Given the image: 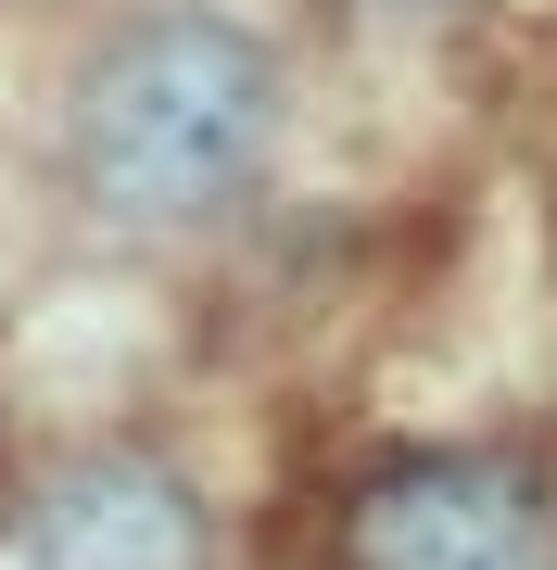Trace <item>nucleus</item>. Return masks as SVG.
Listing matches in <instances>:
<instances>
[{"label":"nucleus","instance_id":"3","mask_svg":"<svg viewBox=\"0 0 557 570\" xmlns=\"http://www.w3.org/2000/svg\"><path fill=\"white\" fill-rule=\"evenodd\" d=\"M203 508L166 456L89 444L26 494V570H203Z\"/></svg>","mask_w":557,"mask_h":570},{"label":"nucleus","instance_id":"4","mask_svg":"<svg viewBox=\"0 0 557 570\" xmlns=\"http://www.w3.org/2000/svg\"><path fill=\"white\" fill-rule=\"evenodd\" d=\"M406 13H418V0H406Z\"/></svg>","mask_w":557,"mask_h":570},{"label":"nucleus","instance_id":"1","mask_svg":"<svg viewBox=\"0 0 557 570\" xmlns=\"http://www.w3.org/2000/svg\"><path fill=\"white\" fill-rule=\"evenodd\" d=\"M279 153V51L228 13H140L77 77V190L115 228H203Z\"/></svg>","mask_w":557,"mask_h":570},{"label":"nucleus","instance_id":"2","mask_svg":"<svg viewBox=\"0 0 557 570\" xmlns=\"http://www.w3.org/2000/svg\"><path fill=\"white\" fill-rule=\"evenodd\" d=\"M355 570H557V508L519 456H406L355 494Z\"/></svg>","mask_w":557,"mask_h":570}]
</instances>
